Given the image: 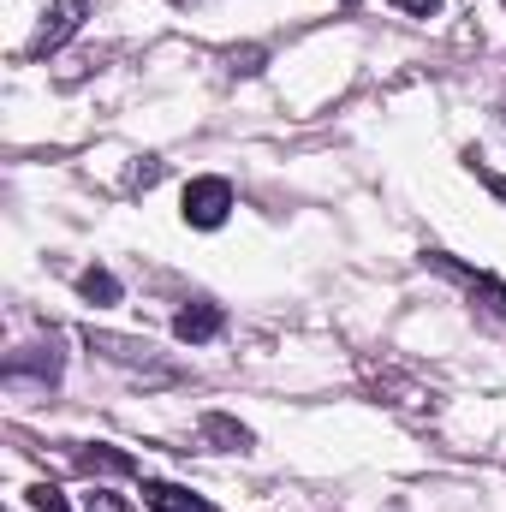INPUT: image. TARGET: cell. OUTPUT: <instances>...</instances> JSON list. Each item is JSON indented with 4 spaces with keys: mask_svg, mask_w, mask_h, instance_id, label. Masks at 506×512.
<instances>
[{
    "mask_svg": "<svg viewBox=\"0 0 506 512\" xmlns=\"http://www.w3.org/2000/svg\"><path fill=\"white\" fill-rule=\"evenodd\" d=\"M227 328V316H221V304H209V298H197V304H185L179 316H173V334L185 340V346H203V340H215Z\"/></svg>",
    "mask_w": 506,
    "mask_h": 512,
    "instance_id": "cell-3",
    "label": "cell"
},
{
    "mask_svg": "<svg viewBox=\"0 0 506 512\" xmlns=\"http://www.w3.org/2000/svg\"><path fill=\"white\" fill-rule=\"evenodd\" d=\"M84 512H131V507H126V495H114V489H90Z\"/></svg>",
    "mask_w": 506,
    "mask_h": 512,
    "instance_id": "cell-8",
    "label": "cell"
},
{
    "mask_svg": "<svg viewBox=\"0 0 506 512\" xmlns=\"http://www.w3.org/2000/svg\"><path fill=\"white\" fill-rule=\"evenodd\" d=\"M78 292H84V298H90L96 310H108V304H120V280H114L108 268H84V274H78Z\"/></svg>",
    "mask_w": 506,
    "mask_h": 512,
    "instance_id": "cell-6",
    "label": "cell"
},
{
    "mask_svg": "<svg viewBox=\"0 0 506 512\" xmlns=\"http://www.w3.org/2000/svg\"><path fill=\"white\" fill-rule=\"evenodd\" d=\"M84 12H90V0H48L42 30H36V42H30V54H54V48H66V42L78 36Z\"/></svg>",
    "mask_w": 506,
    "mask_h": 512,
    "instance_id": "cell-2",
    "label": "cell"
},
{
    "mask_svg": "<svg viewBox=\"0 0 506 512\" xmlns=\"http://www.w3.org/2000/svg\"><path fill=\"white\" fill-rule=\"evenodd\" d=\"M143 501H149V512H209L191 489H179V483H143Z\"/></svg>",
    "mask_w": 506,
    "mask_h": 512,
    "instance_id": "cell-5",
    "label": "cell"
},
{
    "mask_svg": "<svg viewBox=\"0 0 506 512\" xmlns=\"http://www.w3.org/2000/svg\"><path fill=\"white\" fill-rule=\"evenodd\" d=\"M84 465H90V471H96V465H102V471H131L126 453H108V447H90V453H84Z\"/></svg>",
    "mask_w": 506,
    "mask_h": 512,
    "instance_id": "cell-10",
    "label": "cell"
},
{
    "mask_svg": "<svg viewBox=\"0 0 506 512\" xmlns=\"http://www.w3.org/2000/svg\"><path fill=\"white\" fill-rule=\"evenodd\" d=\"M346 6H358V0H346Z\"/></svg>",
    "mask_w": 506,
    "mask_h": 512,
    "instance_id": "cell-13",
    "label": "cell"
},
{
    "mask_svg": "<svg viewBox=\"0 0 506 512\" xmlns=\"http://www.w3.org/2000/svg\"><path fill=\"white\" fill-rule=\"evenodd\" d=\"M489 191H495V197L506 203V179H501V173H489Z\"/></svg>",
    "mask_w": 506,
    "mask_h": 512,
    "instance_id": "cell-12",
    "label": "cell"
},
{
    "mask_svg": "<svg viewBox=\"0 0 506 512\" xmlns=\"http://www.w3.org/2000/svg\"><path fill=\"white\" fill-rule=\"evenodd\" d=\"M30 501H36V512H72V501L54 489V483H42V489H30Z\"/></svg>",
    "mask_w": 506,
    "mask_h": 512,
    "instance_id": "cell-9",
    "label": "cell"
},
{
    "mask_svg": "<svg viewBox=\"0 0 506 512\" xmlns=\"http://www.w3.org/2000/svg\"><path fill=\"white\" fill-rule=\"evenodd\" d=\"M203 429H209V435H215V441H227V447H239V453H245V447H251V429H239V423H233V417H203Z\"/></svg>",
    "mask_w": 506,
    "mask_h": 512,
    "instance_id": "cell-7",
    "label": "cell"
},
{
    "mask_svg": "<svg viewBox=\"0 0 506 512\" xmlns=\"http://www.w3.org/2000/svg\"><path fill=\"white\" fill-rule=\"evenodd\" d=\"M399 12H411V18H435L441 12V0H393Z\"/></svg>",
    "mask_w": 506,
    "mask_h": 512,
    "instance_id": "cell-11",
    "label": "cell"
},
{
    "mask_svg": "<svg viewBox=\"0 0 506 512\" xmlns=\"http://www.w3.org/2000/svg\"><path fill=\"white\" fill-rule=\"evenodd\" d=\"M179 215H185V227H197V233L227 227V215H233V185H227V179H215V173L191 179V185H185V197H179Z\"/></svg>",
    "mask_w": 506,
    "mask_h": 512,
    "instance_id": "cell-1",
    "label": "cell"
},
{
    "mask_svg": "<svg viewBox=\"0 0 506 512\" xmlns=\"http://www.w3.org/2000/svg\"><path fill=\"white\" fill-rule=\"evenodd\" d=\"M24 376L60 382V352H54V346H24V352H12V358H6V382H24Z\"/></svg>",
    "mask_w": 506,
    "mask_h": 512,
    "instance_id": "cell-4",
    "label": "cell"
}]
</instances>
